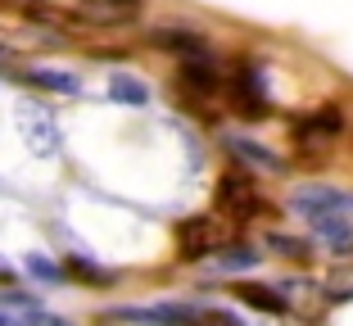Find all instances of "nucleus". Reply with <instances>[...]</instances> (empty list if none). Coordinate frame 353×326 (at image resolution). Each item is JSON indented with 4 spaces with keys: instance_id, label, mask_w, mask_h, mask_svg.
<instances>
[{
    "instance_id": "a211bd4d",
    "label": "nucleus",
    "mask_w": 353,
    "mask_h": 326,
    "mask_svg": "<svg viewBox=\"0 0 353 326\" xmlns=\"http://www.w3.org/2000/svg\"><path fill=\"white\" fill-rule=\"evenodd\" d=\"M23 267H28V276H37L41 285H59L63 281V267L54 263V258H46V254H28Z\"/></svg>"
},
{
    "instance_id": "0eeeda50",
    "label": "nucleus",
    "mask_w": 353,
    "mask_h": 326,
    "mask_svg": "<svg viewBox=\"0 0 353 326\" xmlns=\"http://www.w3.org/2000/svg\"><path fill=\"white\" fill-rule=\"evenodd\" d=\"M231 105L240 118H268V91H263V73L254 63H240L231 77Z\"/></svg>"
},
{
    "instance_id": "4be33fe9",
    "label": "nucleus",
    "mask_w": 353,
    "mask_h": 326,
    "mask_svg": "<svg viewBox=\"0 0 353 326\" xmlns=\"http://www.w3.org/2000/svg\"><path fill=\"white\" fill-rule=\"evenodd\" d=\"M0 59H10V45H5V41H0Z\"/></svg>"
},
{
    "instance_id": "2eb2a0df",
    "label": "nucleus",
    "mask_w": 353,
    "mask_h": 326,
    "mask_svg": "<svg viewBox=\"0 0 353 326\" xmlns=\"http://www.w3.org/2000/svg\"><path fill=\"white\" fill-rule=\"evenodd\" d=\"M109 100L141 109V105H150V86L141 82V77H132V73H109Z\"/></svg>"
},
{
    "instance_id": "1a4fd4ad",
    "label": "nucleus",
    "mask_w": 353,
    "mask_h": 326,
    "mask_svg": "<svg viewBox=\"0 0 353 326\" xmlns=\"http://www.w3.org/2000/svg\"><path fill=\"white\" fill-rule=\"evenodd\" d=\"M150 45L176 54V59H199V54H208L204 32H190V28H154L150 32Z\"/></svg>"
},
{
    "instance_id": "6ab92c4d",
    "label": "nucleus",
    "mask_w": 353,
    "mask_h": 326,
    "mask_svg": "<svg viewBox=\"0 0 353 326\" xmlns=\"http://www.w3.org/2000/svg\"><path fill=\"white\" fill-rule=\"evenodd\" d=\"M268 249H281L285 258H294V263H308L312 258V249H308V241H294V236H268Z\"/></svg>"
},
{
    "instance_id": "5701e85b",
    "label": "nucleus",
    "mask_w": 353,
    "mask_h": 326,
    "mask_svg": "<svg viewBox=\"0 0 353 326\" xmlns=\"http://www.w3.org/2000/svg\"><path fill=\"white\" fill-rule=\"evenodd\" d=\"M23 5H41V0H23Z\"/></svg>"
},
{
    "instance_id": "f3484780",
    "label": "nucleus",
    "mask_w": 353,
    "mask_h": 326,
    "mask_svg": "<svg viewBox=\"0 0 353 326\" xmlns=\"http://www.w3.org/2000/svg\"><path fill=\"white\" fill-rule=\"evenodd\" d=\"M312 232L322 236L331 249H340V254L353 249V222L349 218H317V222H312Z\"/></svg>"
},
{
    "instance_id": "7ed1b4c3",
    "label": "nucleus",
    "mask_w": 353,
    "mask_h": 326,
    "mask_svg": "<svg viewBox=\"0 0 353 326\" xmlns=\"http://www.w3.org/2000/svg\"><path fill=\"white\" fill-rule=\"evenodd\" d=\"M104 322H127V326H199V308H190V304H127V308H109Z\"/></svg>"
},
{
    "instance_id": "423d86ee",
    "label": "nucleus",
    "mask_w": 353,
    "mask_h": 326,
    "mask_svg": "<svg viewBox=\"0 0 353 326\" xmlns=\"http://www.w3.org/2000/svg\"><path fill=\"white\" fill-rule=\"evenodd\" d=\"M145 14V0H77V19L91 28H127Z\"/></svg>"
},
{
    "instance_id": "39448f33",
    "label": "nucleus",
    "mask_w": 353,
    "mask_h": 326,
    "mask_svg": "<svg viewBox=\"0 0 353 326\" xmlns=\"http://www.w3.org/2000/svg\"><path fill=\"white\" fill-rule=\"evenodd\" d=\"M19 132H23L32 154H41V159L59 154V123H54V114L46 105H23L19 109Z\"/></svg>"
},
{
    "instance_id": "9d476101",
    "label": "nucleus",
    "mask_w": 353,
    "mask_h": 326,
    "mask_svg": "<svg viewBox=\"0 0 353 326\" xmlns=\"http://www.w3.org/2000/svg\"><path fill=\"white\" fill-rule=\"evenodd\" d=\"M263 263V254L254 249V245H218V249L208 254V267L222 276H240V272H250V267Z\"/></svg>"
},
{
    "instance_id": "6e6552de",
    "label": "nucleus",
    "mask_w": 353,
    "mask_h": 326,
    "mask_svg": "<svg viewBox=\"0 0 353 326\" xmlns=\"http://www.w3.org/2000/svg\"><path fill=\"white\" fill-rule=\"evenodd\" d=\"M218 245H222V241H218V227H213V218H186L181 227H176V254H181L186 263L208 258Z\"/></svg>"
},
{
    "instance_id": "b1692460",
    "label": "nucleus",
    "mask_w": 353,
    "mask_h": 326,
    "mask_svg": "<svg viewBox=\"0 0 353 326\" xmlns=\"http://www.w3.org/2000/svg\"><path fill=\"white\" fill-rule=\"evenodd\" d=\"M349 218H353V213H349Z\"/></svg>"
},
{
    "instance_id": "f03ea898",
    "label": "nucleus",
    "mask_w": 353,
    "mask_h": 326,
    "mask_svg": "<svg viewBox=\"0 0 353 326\" xmlns=\"http://www.w3.org/2000/svg\"><path fill=\"white\" fill-rule=\"evenodd\" d=\"M290 209L299 213V218H308V222H317V218H349V213H353V195H349V190H340V186L308 181V186H294Z\"/></svg>"
},
{
    "instance_id": "4468645a",
    "label": "nucleus",
    "mask_w": 353,
    "mask_h": 326,
    "mask_svg": "<svg viewBox=\"0 0 353 326\" xmlns=\"http://www.w3.org/2000/svg\"><path fill=\"white\" fill-rule=\"evenodd\" d=\"M28 86H41V91H54V95H77L82 91V77L77 73H63V68H28L19 73Z\"/></svg>"
},
{
    "instance_id": "f8f14e48",
    "label": "nucleus",
    "mask_w": 353,
    "mask_h": 326,
    "mask_svg": "<svg viewBox=\"0 0 353 326\" xmlns=\"http://www.w3.org/2000/svg\"><path fill=\"white\" fill-rule=\"evenodd\" d=\"M176 77H181V86H190V91H199V95H213V91L222 86V77H218V63H213V54H199V59H181Z\"/></svg>"
},
{
    "instance_id": "412c9836",
    "label": "nucleus",
    "mask_w": 353,
    "mask_h": 326,
    "mask_svg": "<svg viewBox=\"0 0 353 326\" xmlns=\"http://www.w3.org/2000/svg\"><path fill=\"white\" fill-rule=\"evenodd\" d=\"M10 281H14V267L5 263V258H0V285H10Z\"/></svg>"
},
{
    "instance_id": "aec40b11",
    "label": "nucleus",
    "mask_w": 353,
    "mask_h": 326,
    "mask_svg": "<svg viewBox=\"0 0 353 326\" xmlns=\"http://www.w3.org/2000/svg\"><path fill=\"white\" fill-rule=\"evenodd\" d=\"M23 326H68V322H63V317H54V313H46V308L37 304V308H28V313H23Z\"/></svg>"
},
{
    "instance_id": "f257e3e1",
    "label": "nucleus",
    "mask_w": 353,
    "mask_h": 326,
    "mask_svg": "<svg viewBox=\"0 0 353 326\" xmlns=\"http://www.w3.org/2000/svg\"><path fill=\"white\" fill-rule=\"evenodd\" d=\"M213 209L231 222H250V218H259V213H268V204L259 200V186H254L250 172L227 168L218 177V190H213Z\"/></svg>"
},
{
    "instance_id": "dca6fc26",
    "label": "nucleus",
    "mask_w": 353,
    "mask_h": 326,
    "mask_svg": "<svg viewBox=\"0 0 353 326\" xmlns=\"http://www.w3.org/2000/svg\"><path fill=\"white\" fill-rule=\"evenodd\" d=\"M227 145H231V154H236V159H245V163H254V168H268V172H281V159L272 154V150H263L259 141H250V136H231Z\"/></svg>"
},
{
    "instance_id": "20e7f679",
    "label": "nucleus",
    "mask_w": 353,
    "mask_h": 326,
    "mask_svg": "<svg viewBox=\"0 0 353 326\" xmlns=\"http://www.w3.org/2000/svg\"><path fill=\"white\" fill-rule=\"evenodd\" d=\"M340 132H344V109L340 105L312 109L308 118H294V127H290L294 145H299V150H317V154H322L326 145H335V141H340Z\"/></svg>"
},
{
    "instance_id": "9b49d317",
    "label": "nucleus",
    "mask_w": 353,
    "mask_h": 326,
    "mask_svg": "<svg viewBox=\"0 0 353 326\" xmlns=\"http://www.w3.org/2000/svg\"><path fill=\"white\" fill-rule=\"evenodd\" d=\"M59 267H63V281H82V285H95V290L118 285V272H114V267H100V263H91V258H82V254H68Z\"/></svg>"
},
{
    "instance_id": "ddd939ff",
    "label": "nucleus",
    "mask_w": 353,
    "mask_h": 326,
    "mask_svg": "<svg viewBox=\"0 0 353 326\" xmlns=\"http://www.w3.org/2000/svg\"><path fill=\"white\" fill-rule=\"evenodd\" d=\"M231 295L240 299V304L259 308V313H285V295L281 290H272V285H259V281H231Z\"/></svg>"
}]
</instances>
